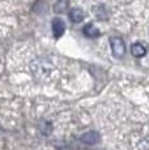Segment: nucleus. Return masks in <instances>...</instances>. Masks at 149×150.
Segmentation results:
<instances>
[{"label": "nucleus", "mask_w": 149, "mask_h": 150, "mask_svg": "<svg viewBox=\"0 0 149 150\" xmlns=\"http://www.w3.org/2000/svg\"><path fill=\"white\" fill-rule=\"evenodd\" d=\"M110 45H111V51H113V55L119 59L123 55L126 54V45L124 41L122 38H118V37H113L110 38Z\"/></svg>", "instance_id": "f257e3e1"}, {"label": "nucleus", "mask_w": 149, "mask_h": 150, "mask_svg": "<svg viewBox=\"0 0 149 150\" xmlns=\"http://www.w3.org/2000/svg\"><path fill=\"white\" fill-rule=\"evenodd\" d=\"M51 28H53V33L55 38H59V37L63 35L65 30V24L62 18H54L53 24H51Z\"/></svg>", "instance_id": "f03ea898"}, {"label": "nucleus", "mask_w": 149, "mask_h": 150, "mask_svg": "<svg viewBox=\"0 0 149 150\" xmlns=\"http://www.w3.org/2000/svg\"><path fill=\"white\" fill-rule=\"evenodd\" d=\"M99 136L98 132L96 131H92V132H87V133H84L82 136H80V141H82L84 144H89V145H94V144H97L99 141Z\"/></svg>", "instance_id": "7ed1b4c3"}, {"label": "nucleus", "mask_w": 149, "mask_h": 150, "mask_svg": "<svg viewBox=\"0 0 149 150\" xmlns=\"http://www.w3.org/2000/svg\"><path fill=\"white\" fill-rule=\"evenodd\" d=\"M131 54H132L135 57H143L147 54V48H145V46L141 45V43H133V45L131 46Z\"/></svg>", "instance_id": "20e7f679"}, {"label": "nucleus", "mask_w": 149, "mask_h": 150, "mask_svg": "<svg viewBox=\"0 0 149 150\" xmlns=\"http://www.w3.org/2000/svg\"><path fill=\"white\" fill-rule=\"evenodd\" d=\"M84 34L88 37V38H97V37L99 35V30L97 29L94 25H92V24H88V25H85L84 26Z\"/></svg>", "instance_id": "39448f33"}, {"label": "nucleus", "mask_w": 149, "mask_h": 150, "mask_svg": "<svg viewBox=\"0 0 149 150\" xmlns=\"http://www.w3.org/2000/svg\"><path fill=\"white\" fill-rule=\"evenodd\" d=\"M70 17L72 20V22H76L77 24V22H81L84 20V12L80 8H73L70 12Z\"/></svg>", "instance_id": "423d86ee"}, {"label": "nucleus", "mask_w": 149, "mask_h": 150, "mask_svg": "<svg viewBox=\"0 0 149 150\" xmlns=\"http://www.w3.org/2000/svg\"><path fill=\"white\" fill-rule=\"evenodd\" d=\"M94 14H96L99 20L107 18V11H106L105 5H97V7H94Z\"/></svg>", "instance_id": "0eeeda50"}]
</instances>
